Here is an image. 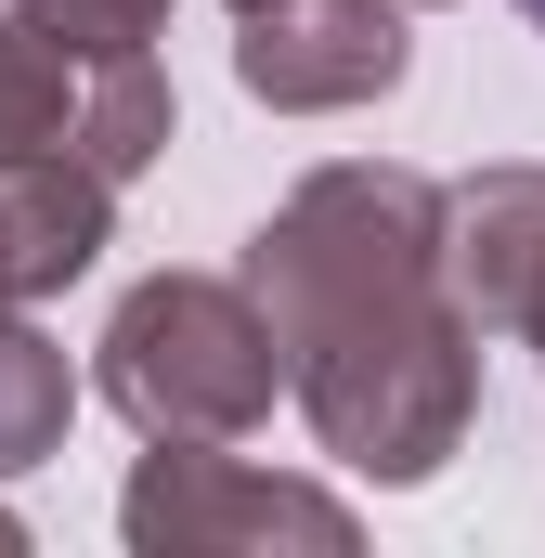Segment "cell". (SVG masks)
<instances>
[{"instance_id":"1","label":"cell","mask_w":545,"mask_h":558,"mask_svg":"<svg viewBox=\"0 0 545 558\" xmlns=\"http://www.w3.org/2000/svg\"><path fill=\"white\" fill-rule=\"evenodd\" d=\"M299 416L364 481H441V454L481 416V312L455 286V195L390 156L312 169L247 234Z\"/></svg>"},{"instance_id":"2","label":"cell","mask_w":545,"mask_h":558,"mask_svg":"<svg viewBox=\"0 0 545 558\" xmlns=\"http://www.w3.org/2000/svg\"><path fill=\"white\" fill-rule=\"evenodd\" d=\"M286 390L299 377L247 274H143L105 325V403L143 441H247Z\"/></svg>"},{"instance_id":"3","label":"cell","mask_w":545,"mask_h":558,"mask_svg":"<svg viewBox=\"0 0 545 558\" xmlns=\"http://www.w3.org/2000/svg\"><path fill=\"white\" fill-rule=\"evenodd\" d=\"M118 533H131L143 558H221V546H312V558H338L351 546V507L312 494V481H272V468L221 454V441H156L131 468V494H118Z\"/></svg>"},{"instance_id":"4","label":"cell","mask_w":545,"mask_h":558,"mask_svg":"<svg viewBox=\"0 0 545 558\" xmlns=\"http://www.w3.org/2000/svg\"><path fill=\"white\" fill-rule=\"evenodd\" d=\"M403 65H415L403 0H261V13H234V78L272 118L377 105V92H403Z\"/></svg>"},{"instance_id":"5","label":"cell","mask_w":545,"mask_h":558,"mask_svg":"<svg viewBox=\"0 0 545 558\" xmlns=\"http://www.w3.org/2000/svg\"><path fill=\"white\" fill-rule=\"evenodd\" d=\"M105 247H118V182H105L78 143H52V156H0V312L78 286Z\"/></svg>"},{"instance_id":"6","label":"cell","mask_w":545,"mask_h":558,"mask_svg":"<svg viewBox=\"0 0 545 558\" xmlns=\"http://www.w3.org/2000/svg\"><path fill=\"white\" fill-rule=\"evenodd\" d=\"M455 286H468L481 338H533L545 364V169L455 182Z\"/></svg>"},{"instance_id":"7","label":"cell","mask_w":545,"mask_h":558,"mask_svg":"<svg viewBox=\"0 0 545 558\" xmlns=\"http://www.w3.org/2000/svg\"><path fill=\"white\" fill-rule=\"evenodd\" d=\"M78 92H92V65H78L52 26L0 13V156H52V143H78Z\"/></svg>"},{"instance_id":"8","label":"cell","mask_w":545,"mask_h":558,"mask_svg":"<svg viewBox=\"0 0 545 558\" xmlns=\"http://www.w3.org/2000/svg\"><path fill=\"white\" fill-rule=\"evenodd\" d=\"M182 131V105H169V78H156V52H118V65H92V92H78V156L105 169V182H143L156 156Z\"/></svg>"},{"instance_id":"9","label":"cell","mask_w":545,"mask_h":558,"mask_svg":"<svg viewBox=\"0 0 545 558\" xmlns=\"http://www.w3.org/2000/svg\"><path fill=\"white\" fill-rule=\"evenodd\" d=\"M65 416H78L65 351H52L26 312H0V481H13V468H39V454L65 441Z\"/></svg>"},{"instance_id":"10","label":"cell","mask_w":545,"mask_h":558,"mask_svg":"<svg viewBox=\"0 0 545 558\" xmlns=\"http://www.w3.org/2000/svg\"><path fill=\"white\" fill-rule=\"evenodd\" d=\"M26 26H52L78 65H118V52H156V26H169V0H13Z\"/></svg>"},{"instance_id":"11","label":"cell","mask_w":545,"mask_h":558,"mask_svg":"<svg viewBox=\"0 0 545 558\" xmlns=\"http://www.w3.org/2000/svg\"><path fill=\"white\" fill-rule=\"evenodd\" d=\"M13 546H26V520H13V507H0V558H13Z\"/></svg>"},{"instance_id":"12","label":"cell","mask_w":545,"mask_h":558,"mask_svg":"<svg viewBox=\"0 0 545 558\" xmlns=\"http://www.w3.org/2000/svg\"><path fill=\"white\" fill-rule=\"evenodd\" d=\"M520 13H533V26H545V0H520Z\"/></svg>"},{"instance_id":"13","label":"cell","mask_w":545,"mask_h":558,"mask_svg":"<svg viewBox=\"0 0 545 558\" xmlns=\"http://www.w3.org/2000/svg\"><path fill=\"white\" fill-rule=\"evenodd\" d=\"M234 13H261V0H234Z\"/></svg>"}]
</instances>
